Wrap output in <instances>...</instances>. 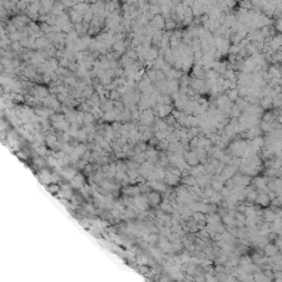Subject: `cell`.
Here are the masks:
<instances>
[{
	"label": "cell",
	"mask_w": 282,
	"mask_h": 282,
	"mask_svg": "<svg viewBox=\"0 0 282 282\" xmlns=\"http://www.w3.org/2000/svg\"><path fill=\"white\" fill-rule=\"evenodd\" d=\"M149 185L152 187V189H154V190H157V191H165V189H167V186H165L163 183L157 181V180H154V181H151Z\"/></svg>",
	"instance_id": "1"
},
{
	"label": "cell",
	"mask_w": 282,
	"mask_h": 282,
	"mask_svg": "<svg viewBox=\"0 0 282 282\" xmlns=\"http://www.w3.org/2000/svg\"><path fill=\"white\" fill-rule=\"evenodd\" d=\"M256 201H257V203H259V204H261V205H268V203L270 202V199H269L268 194L261 193V194H259V196H257Z\"/></svg>",
	"instance_id": "2"
},
{
	"label": "cell",
	"mask_w": 282,
	"mask_h": 282,
	"mask_svg": "<svg viewBox=\"0 0 282 282\" xmlns=\"http://www.w3.org/2000/svg\"><path fill=\"white\" fill-rule=\"evenodd\" d=\"M228 94V99H229V101H236L237 99H238V96H239V93H238V89L235 88V89H229L227 92Z\"/></svg>",
	"instance_id": "3"
},
{
	"label": "cell",
	"mask_w": 282,
	"mask_h": 282,
	"mask_svg": "<svg viewBox=\"0 0 282 282\" xmlns=\"http://www.w3.org/2000/svg\"><path fill=\"white\" fill-rule=\"evenodd\" d=\"M149 203H151L152 205H156L158 204L159 202H160V195H159L158 193H150L149 194Z\"/></svg>",
	"instance_id": "4"
},
{
	"label": "cell",
	"mask_w": 282,
	"mask_h": 282,
	"mask_svg": "<svg viewBox=\"0 0 282 282\" xmlns=\"http://www.w3.org/2000/svg\"><path fill=\"white\" fill-rule=\"evenodd\" d=\"M164 28L167 30V31L170 32L171 30L175 29L176 28V22L175 21H173L172 19H169V20L165 21V23H164Z\"/></svg>",
	"instance_id": "5"
},
{
	"label": "cell",
	"mask_w": 282,
	"mask_h": 282,
	"mask_svg": "<svg viewBox=\"0 0 282 282\" xmlns=\"http://www.w3.org/2000/svg\"><path fill=\"white\" fill-rule=\"evenodd\" d=\"M263 216H265V219L267 222H273L274 219H276V215L271 210H266L265 213H263Z\"/></svg>",
	"instance_id": "6"
},
{
	"label": "cell",
	"mask_w": 282,
	"mask_h": 282,
	"mask_svg": "<svg viewBox=\"0 0 282 282\" xmlns=\"http://www.w3.org/2000/svg\"><path fill=\"white\" fill-rule=\"evenodd\" d=\"M272 124H269V122H265V121H262L261 125H260V130H262V131H265V132H270V131H272V126H271Z\"/></svg>",
	"instance_id": "7"
}]
</instances>
